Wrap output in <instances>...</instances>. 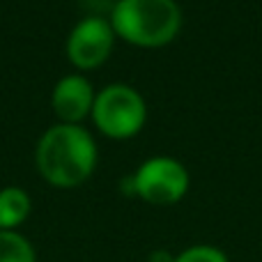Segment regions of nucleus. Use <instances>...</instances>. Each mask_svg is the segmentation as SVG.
<instances>
[{
  "mask_svg": "<svg viewBox=\"0 0 262 262\" xmlns=\"http://www.w3.org/2000/svg\"><path fill=\"white\" fill-rule=\"evenodd\" d=\"M97 143L81 124H53L41 134L35 149L37 172L55 189L85 184L97 168Z\"/></svg>",
  "mask_w": 262,
  "mask_h": 262,
  "instance_id": "nucleus-1",
  "label": "nucleus"
},
{
  "mask_svg": "<svg viewBox=\"0 0 262 262\" xmlns=\"http://www.w3.org/2000/svg\"><path fill=\"white\" fill-rule=\"evenodd\" d=\"M108 21L127 44L161 49L180 35L182 9L175 0H118Z\"/></svg>",
  "mask_w": 262,
  "mask_h": 262,
  "instance_id": "nucleus-2",
  "label": "nucleus"
},
{
  "mask_svg": "<svg viewBox=\"0 0 262 262\" xmlns=\"http://www.w3.org/2000/svg\"><path fill=\"white\" fill-rule=\"evenodd\" d=\"M90 118L106 138L127 140L143 131L147 122V104L136 88L127 83H111L97 92Z\"/></svg>",
  "mask_w": 262,
  "mask_h": 262,
  "instance_id": "nucleus-3",
  "label": "nucleus"
},
{
  "mask_svg": "<svg viewBox=\"0 0 262 262\" xmlns=\"http://www.w3.org/2000/svg\"><path fill=\"white\" fill-rule=\"evenodd\" d=\"M134 195L149 205H175L189 193L191 175L175 157H149L131 175Z\"/></svg>",
  "mask_w": 262,
  "mask_h": 262,
  "instance_id": "nucleus-4",
  "label": "nucleus"
},
{
  "mask_svg": "<svg viewBox=\"0 0 262 262\" xmlns=\"http://www.w3.org/2000/svg\"><path fill=\"white\" fill-rule=\"evenodd\" d=\"M115 32L108 18L85 16L72 28L67 37V58L81 72H92L111 58Z\"/></svg>",
  "mask_w": 262,
  "mask_h": 262,
  "instance_id": "nucleus-5",
  "label": "nucleus"
},
{
  "mask_svg": "<svg viewBox=\"0 0 262 262\" xmlns=\"http://www.w3.org/2000/svg\"><path fill=\"white\" fill-rule=\"evenodd\" d=\"M95 88L83 74H67L53 85L51 108L62 124H81L95 106Z\"/></svg>",
  "mask_w": 262,
  "mask_h": 262,
  "instance_id": "nucleus-6",
  "label": "nucleus"
},
{
  "mask_svg": "<svg viewBox=\"0 0 262 262\" xmlns=\"http://www.w3.org/2000/svg\"><path fill=\"white\" fill-rule=\"evenodd\" d=\"M30 195L21 186L0 189V230H16L30 216Z\"/></svg>",
  "mask_w": 262,
  "mask_h": 262,
  "instance_id": "nucleus-7",
  "label": "nucleus"
},
{
  "mask_svg": "<svg viewBox=\"0 0 262 262\" xmlns=\"http://www.w3.org/2000/svg\"><path fill=\"white\" fill-rule=\"evenodd\" d=\"M0 262H37V251L18 230H0Z\"/></svg>",
  "mask_w": 262,
  "mask_h": 262,
  "instance_id": "nucleus-8",
  "label": "nucleus"
},
{
  "mask_svg": "<svg viewBox=\"0 0 262 262\" xmlns=\"http://www.w3.org/2000/svg\"><path fill=\"white\" fill-rule=\"evenodd\" d=\"M175 262H230L221 249L212 244H195L175 255Z\"/></svg>",
  "mask_w": 262,
  "mask_h": 262,
  "instance_id": "nucleus-9",
  "label": "nucleus"
},
{
  "mask_svg": "<svg viewBox=\"0 0 262 262\" xmlns=\"http://www.w3.org/2000/svg\"><path fill=\"white\" fill-rule=\"evenodd\" d=\"M149 262H175V255H170L168 251H154L149 255Z\"/></svg>",
  "mask_w": 262,
  "mask_h": 262,
  "instance_id": "nucleus-10",
  "label": "nucleus"
}]
</instances>
